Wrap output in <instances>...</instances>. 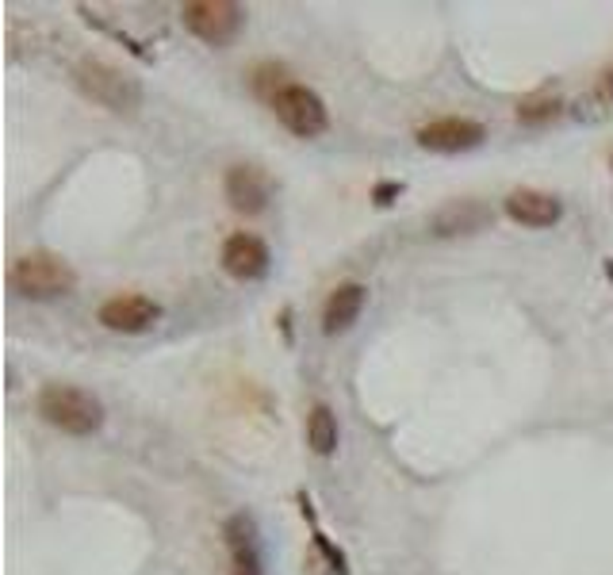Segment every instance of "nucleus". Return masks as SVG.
Returning a JSON list of instances; mask_svg holds the SVG:
<instances>
[{
    "instance_id": "nucleus-1",
    "label": "nucleus",
    "mask_w": 613,
    "mask_h": 575,
    "mask_svg": "<svg viewBox=\"0 0 613 575\" xmlns=\"http://www.w3.org/2000/svg\"><path fill=\"white\" fill-rule=\"evenodd\" d=\"M73 85L89 96L92 104H100L119 116H131L142 108V81L135 73H127L119 66H111L104 58H80L73 66Z\"/></svg>"
},
{
    "instance_id": "nucleus-2",
    "label": "nucleus",
    "mask_w": 613,
    "mask_h": 575,
    "mask_svg": "<svg viewBox=\"0 0 613 575\" xmlns=\"http://www.w3.org/2000/svg\"><path fill=\"white\" fill-rule=\"evenodd\" d=\"M35 407L42 414V422H51L54 429H61V434H70V438H89L104 426L100 399L73 388V383H46L39 391Z\"/></svg>"
},
{
    "instance_id": "nucleus-3",
    "label": "nucleus",
    "mask_w": 613,
    "mask_h": 575,
    "mask_svg": "<svg viewBox=\"0 0 613 575\" xmlns=\"http://www.w3.org/2000/svg\"><path fill=\"white\" fill-rule=\"evenodd\" d=\"M8 284L24 299H58L77 288V273L70 269V261L54 258V253H24L12 261Z\"/></svg>"
},
{
    "instance_id": "nucleus-4",
    "label": "nucleus",
    "mask_w": 613,
    "mask_h": 575,
    "mask_svg": "<svg viewBox=\"0 0 613 575\" xmlns=\"http://www.w3.org/2000/svg\"><path fill=\"white\" fill-rule=\"evenodd\" d=\"M181 24L207 46H227L246 24V8L234 0H188L181 5Z\"/></svg>"
},
{
    "instance_id": "nucleus-5",
    "label": "nucleus",
    "mask_w": 613,
    "mask_h": 575,
    "mask_svg": "<svg viewBox=\"0 0 613 575\" xmlns=\"http://www.w3.org/2000/svg\"><path fill=\"white\" fill-rule=\"evenodd\" d=\"M272 111H277V119L296 138H318V135H326V127H330V111L322 104V96L306 85H296V81L272 100Z\"/></svg>"
},
{
    "instance_id": "nucleus-6",
    "label": "nucleus",
    "mask_w": 613,
    "mask_h": 575,
    "mask_svg": "<svg viewBox=\"0 0 613 575\" xmlns=\"http://www.w3.org/2000/svg\"><path fill=\"white\" fill-rule=\"evenodd\" d=\"M487 138V127L479 119H467V116H445V119H433L422 123L414 131V142L422 150H438V154H457V150H472Z\"/></svg>"
},
{
    "instance_id": "nucleus-7",
    "label": "nucleus",
    "mask_w": 613,
    "mask_h": 575,
    "mask_svg": "<svg viewBox=\"0 0 613 575\" xmlns=\"http://www.w3.org/2000/svg\"><path fill=\"white\" fill-rule=\"evenodd\" d=\"M96 318H100V326L116 330V334H142L161 318V303L150 299V296H142V292L111 296V299L100 303Z\"/></svg>"
},
{
    "instance_id": "nucleus-8",
    "label": "nucleus",
    "mask_w": 613,
    "mask_h": 575,
    "mask_svg": "<svg viewBox=\"0 0 613 575\" xmlns=\"http://www.w3.org/2000/svg\"><path fill=\"white\" fill-rule=\"evenodd\" d=\"M222 192H227V203L238 215H261L272 196V181L261 165H231Z\"/></svg>"
},
{
    "instance_id": "nucleus-9",
    "label": "nucleus",
    "mask_w": 613,
    "mask_h": 575,
    "mask_svg": "<svg viewBox=\"0 0 613 575\" xmlns=\"http://www.w3.org/2000/svg\"><path fill=\"white\" fill-rule=\"evenodd\" d=\"M219 261H222V269H227L234 280H261L269 273L272 253H269V246L257 234L238 231V234H231L227 242H222Z\"/></svg>"
},
{
    "instance_id": "nucleus-10",
    "label": "nucleus",
    "mask_w": 613,
    "mask_h": 575,
    "mask_svg": "<svg viewBox=\"0 0 613 575\" xmlns=\"http://www.w3.org/2000/svg\"><path fill=\"white\" fill-rule=\"evenodd\" d=\"M222 541H227L231 575H265L261 545H257V522L250 514H231L227 525H222Z\"/></svg>"
},
{
    "instance_id": "nucleus-11",
    "label": "nucleus",
    "mask_w": 613,
    "mask_h": 575,
    "mask_svg": "<svg viewBox=\"0 0 613 575\" xmlns=\"http://www.w3.org/2000/svg\"><path fill=\"white\" fill-rule=\"evenodd\" d=\"M506 215L514 222H522V227H552L563 215V203L556 196H548V192H537V188H514L506 196Z\"/></svg>"
},
{
    "instance_id": "nucleus-12",
    "label": "nucleus",
    "mask_w": 613,
    "mask_h": 575,
    "mask_svg": "<svg viewBox=\"0 0 613 575\" xmlns=\"http://www.w3.org/2000/svg\"><path fill=\"white\" fill-rule=\"evenodd\" d=\"M364 303H368V288H364L361 280L337 284L334 292L326 296V303H322V330H326V334H342V330H349V326L361 318Z\"/></svg>"
},
{
    "instance_id": "nucleus-13",
    "label": "nucleus",
    "mask_w": 613,
    "mask_h": 575,
    "mask_svg": "<svg viewBox=\"0 0 613 575\" xmlns=\"http://www.w3.org/2000/svg\"><path fill=\"white\" fill-rule=\"evenodd\" d=\"M491 222V207L479 203V200H453L433 212L429 219V231L438 238H453V234H472L479 227H487Z\"/></svg>"
},
{
    "instance_id": "nucleus-14",
    "label": "nucleus",
    "mask_w": 613,
    "mask_h": 575,
    "mask_svg": "<svg viewBox=\"0 0 613 575\" xmlns=\"http://www.w3.org/2000/svg\"><path fill=\"white\" fill-rule=\"evenodd\" d=\"M306 445L318 457H330L337 449V419L326 403H315L306 410Z\"/></svg>"
},
{
    "instance_id": "nucleus-15",
    "label": "nucleus",
    "mask_w": 613,
    "mask_h": 575,
    "mask_svg": "<svg viewBox=\"0 0 613 575\" xmlns=\"http://www.w3.org/2000/svg\"><path fill=\"white\" fill-rule=\"evenodd\" d=\"M514 116H518L522 127H544V123H552L560 116V96L552 89H541L533 96H525V100H518Z\"/></svg>"
},
{
    "instance_id": "nucleus-16",
    "label": "nucleus",
    "mask_w": 613,
    "mask_h": 575,
    "mask_svg": "<svg viewBox=\"0 0 613 575\" xmlns=\"http://www.w3.org/2000/svg\"><path fill=\"white\" fill-rule=\"evenodd\" d=\"M288 85H292V81H288V70L280 66V61H261V66L253 70V92L265 96L269 104L277 100V96H280Z\"/></svg>"
},
{
    "instance_id": "nucleus-17",
    "label": "nucleus",
    "mask_w": 613,
    "mask_h": 575,
    "mask_svg": "<svg viewBox=\"0 0 613 575\" xmlns=\"http://www.w3.org/2000/svg\"><path fill=\"white\" fill-rule=\"evenodd\" d=\"M594 92H599V100H602L606 108H613V61L599 73V85H594Z\"/></svg>"
},
{
    "instance_id": "nucleus-18",
    "label": "nucleus",
    "mask_w": 613,
    "mask_h": 575,
    "mask_svg": "<svg viewBox=\"0 0 613 575\" xmlns=\"http://www.w3.org/2000/svg\"><path fill=\"white\" fill-rule=\"evenodd\" d=\"M402 184H380L376 188V203H391V196H399Z\"/></svg>"
}]
</instances>
